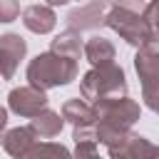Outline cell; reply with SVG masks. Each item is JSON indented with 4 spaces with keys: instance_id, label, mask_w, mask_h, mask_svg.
Segmentation results:
<instances>
[{
    "instance_id": "cell-22",
    "label": "cell",
    "mask_w": 159,
    "mask_h": 159,
    "mask_svg": "<svg viewBox=\"0 0 159 159\" xmlns=\"http://www.w3.org/2000/svg\"><path fill=\"white\" fill-rule=\"evenodd\" d=\"M67 2H72V0H47V5L52 7V5H67ZM80 2V0H77Z\"/></svg>"
},
{
    "instance_id": "cell-14",
    "label": "cell",
    "mask_w": 159,
    "mask_h": 159,
    "mask_svg": "<svg viewBox=\"0 0 159 159\" xmlns=\"http://www.w3.org/2000/svg\"><path fill=\"white\" fill-rule=\"evenodd\" d=\"M62 127H65L62 114L55 112V109H50V107L42 109L37 117L30 119V129H32L35 137H40V139H52V137H57V134L62 132Z\"/></svg>"
},
{
    "instance_id": "cell-1",
    "label": "cell",
    "mask_w": 159,
    "mask_h": 159,
    "mask_svg": "<svg viewBox=\"0 0 159 159\" xmlns=\"http://www.w3.org/2000/svg\"><path fill=\"white\" fill-rule=\"evenodd\" d=\"M77 72H80V67H77L75 60L60 57V55L47 50V52H40L37 57L30 60L25 77H27L30 87H35L40 92H47L52 87L70 84L72 80H77Z\"/></svg>"
},
{
    "instance_id": "cell-20",
    "label": "cell",
    "mask_w": 159,
    "mask_h": 159,
    "mask_svg": "<svg viewBox=\"0 0 159 159\" xmlns=\"http://www.w3.org/2000/svg\"><path fill=\"white\" fill-rule=\"evenodd\" d=\"M139 50H144V52H149V55L159 57V32H157V30H149V35H147V40L142 42V47H139Z\"/></svg>"
},
{
    "instance_id": "cell-2",
    "label": "cell",
    "mask_w": 159,
    "mask_h": 159,
    "mask_svg": "<svg viewBox=\"0 0 159 159\" xmlns=\"http://www.w3.org/2000/svg\"><path fill=\"white\" fill-rule=\"evenodd\" d=\"M142 12H144V0H109V12L104 25L114 30L127 45L142 47V42L152 30L142 17Z\"/></svg>"
},
{
    "instance_id": "cell-4",
    "label": "cell",
    "mask_w": 159,
    "mask_h": 159,
    "mask_svg": "<svg viewBox=\"0 0 159 159\" xmlns=\"http://www.w3.org/2000/svg\"><path fill=\"white\" fill-rule=\"evenodd\" d=\"M94 117L97 124L94 127H104V129H117V132H129L134 127V122H139V102H134L132 97H107V99H97L94 104Z\"/></svg>"
},
{
    "instance_id": "cell-6",
    "label": "cell",
    "mask_w": 159,
    "mask_h": 159,
    "mask_svg": "<svg viewBox=\"0 0 159 159\" xmlns=\"http://www.w3.org/2000/svg\"><path fill=\"white\" fill-rule=\"evenodd\" d=\"M107 12H109V0H87L77 7H72L65 20H67V27L77 30V32L99 30L107 20Z\"/></svg>"
},
{
    "instance_id": "cell-10",
    "label": "cell",
    "mask_w": 159,
    "mask_h": 159,
    "mask_svg": "<svg viewBox=\"0 0 159 159\" xmlns=\"http://www.w3.org/2000/svg\"><path fill=\"white\" fill-rule=\"evenodd\" d=\"M22 25H25L30 32H35V35H47V32L55 30L57 15H55V10H52L50 5L35 2V5H27V7L22 10Z\"/></svg>"
},
{
    "instance_id": "cell-9",
    "label": "cell",
    "mask_w": 159,
    "mask_h": 159,
    "mask_svg": "<svg viewBox=\"0 0 159 159\" xmlns=\"http://www.w3.org/2000/svg\"><path fill=\"white\" fill-rule=\"evenodd\" d=\"M109 159H154L157 157V144L149 142L142 134L129 132L119 144L109 147Z\"/></svg>"
},
{
    "instance_id": "cell-19",
    "label": "cell",
    "mask_w": 159,
    "mask_h": 159,
    "mask_svg": "<svg viewBox=\"0 0 159 159\" xmlns=\"http://www.w3.org/2000/svg\"><path fill=\"white\" fill-rule=\"evenodd\" d=\"M75 159H102L97 152V142H80L75 147Z\"/></svg>"
},
{
    "instance_id": "cell-23",
    "label": "cell",
    "mask_w": 159,
    "mask_h": 159,
    "mask_svg": "<svg viewBox=\"0 0 159 159\" xmlns=\"http://www.w3.org/2000/svg\"><path fill=\"white\" fill-rule=\"evenodd\" d=\"M154 159H159V147H157V157H154Z\"/></svg>"
},
{
    "instance_id": "cell-8",
    "label": "cell",
    "mask_w": 159,
    "mask_h": 159,
    "mask_svg": "<svg viewBox=\"0 0 159 159\" xmlns=\"http://www.w3.org/2000/svg\"><path fill=\"white\" fill-rule=\"evenodd\" d=\"M25 55H27V42L17 32L0 35V77L12 80L20 67V60H25Z\"/></svg>"
},
{
    "instance_id": "cell-16",
    "label": "cell",
    "mask_w": 159,
    "mask_h": 159,
    "mask_svg": "<svg viewBox=\"0 0 159 159\" xmlns=\"http://www.w3.org/2000/svg\"><path fill=\"white\" fill-rule=\"evenodd\" d=\"M25 159H75L72 152L65 144H55V142H35V147L30 149V154Z\"/></svg>"
},
{
    "instance_id": "cell-11",
    "label": "cell",
    "mask_w": 159,
    "mask_h": 159,
    "mask_svg": "<svg viewBox=\"0 0 159 159\" xmlns=\"http://www.w3.org/2000/svg\"><path fill=\"white\" fill-rule=\"evenodd\" d=\"M35 132L30 127H15V129H7L5 137H2V149L12 157V159H25L30 154V149L35 147Z\"/></svg>"
},
{
    "instance_id": "cell-5",
    "label": "cell",
    "mask_w": 159,
    "mask_h": 159,
    "mask_svg": "<svg viewBox=\"0 0 159 159\" xmlns=\"http://www.w3.org/2000/svg\"><path fill=\"white\" fill-rule=\"evenodd\" d=\"M134 70H137V77L142 82V99L144 104L159 114V57L144 52V50H137L134 55Z\"/></svg>"
},
{
    "instance_id": "cell-21",
    "label": "cell",
    "mask_w": 159,
    "mask_h": 159,
    "mask_svg": "<svg viewBox=\"0 0 159 159\" xmlns=\"http://www.w3.org/2000/svg\"><path fill=\"white\" fill-rule=\"evenodd\" d=\"M7 127V109L5 107H0V132Z\"/></svg>"
},
{
    "instance_id": "cell-3",
    "label": "cell",
    "mask_w": 159,
    "mask_h": 159,
    "mask_svg": "<svg viewBox=\"0 0 159 159\" xmlns=\"http://www.w3.org/2000/svg\"><path fill=\"white\" fill-rule=\"evenodd\" d=\"M80 92H82V99L89 104H94L97 99H107V97H124L127 94L124 70L114 62L92 67L89 72H84V77L80 82Z\"/></svg>"
},
{
    "instance_id": "cell-15",
    "label": "cell",
    "mask_w": 159,
    "mask_h": 159,
    "mask_svg": "<svg viewBox=\"0 0 159 159\" xmlns=\"http://www.w3.org/2000/svg\"><path fill=\"white\" fill-rule=\"evenodd\" d=\"M82 50H84V42H82V32H77V30H65V32H60L55 40H52V47H50V52H55V55H60V57H67V60H80V55H82Z\"/></svg>"
},
{
    "instance_id": "cell-17",
    "label": "cell",
    "mask_w": 159,
    "mask_h": 159,
    "mask_svg": "<svg viewBox=\"0 0 159 159\" xmlns=\"http://www.w3.org/2000/svg\"><path fill=\"white\" fill-rule=\"evenodd\" d=\"M20 15V0H0V22H12Z\"/></svg>"
},
{
    "instance_id": "cell-12",
    "label": "cell",
    "mask_w": 159,
    "mask_h": 159,
    "mask_svg": "<svg viewBox=\"0 0 159 159\" xmlns=\"http://www.w3.org/2000/svg\"><path fill=\"white\" fill-rule=\"evenodd\" d=\"M62 119L75 127H94L97 124V117H94V107L80 97H72L62 104Z\"/></svg>"
},
{
    "instance_id": "cell-7",
    "label": "cell",
    "mask_w": 159,
    "mask_h": 159,
    "mask_svg": "<svg viewBox=\"0 0 159 159\" xmlns=\"http://www.w3.org/2000/svg\"><path fill=\"white\" fill-rule=\"evenodd\" d=\"M47 104H50L47 94L35 89V87H30V84L27 87H15L7 94V109L15 112L17 117H30L32 119L42 109H47Z\"/></svg>"
},
{
    "instance_id": "cell-18",
    "label": "cell",
    "mask_w": 159,
    "mask_h": 159,
    "mask_svg": "<svg viewBox=\"0 0 159 159\" xmlns=\"http://www.w3.org/2000/svg\"><path fill=\"white\" fill-rule=\"evenodd\" d=\"M142 17L147 20V25H149L152 30H157V32H159V0H149V2L144 5Z\"/></svg>"
},
{
    "instance_id": "cell-13",
    "label": "cell",
    "mask_w": 159,
    "mask_h": 159,
    "mask_svg": "<svg viewBox=\"0 0 159 159\" xmlns=\"http://www.w3.org/2000/svg\"><path fill=\"white\" fill-rule=\"evenodd\" d=\"M82 55L87 57V62H89L92 67H102V65H112V62H114L117 50H114V45H112L107 37L94 35V37H89V40L84 42Z\"/></svg>"
}]
</instances>
